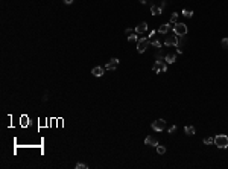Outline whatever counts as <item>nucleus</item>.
<instances>
[{
    "label": "nucleus",
    "instance_id": "nucleus-1",
    "mask_svg": "<svg viewBox=\"0 0 228 169\" xmlns=\"http://www.w3.org/2000/svg\"><path fill=\"white\" fill-rule=\"evenodd\" d=\"M213 143L217 146V148H221V149H227L228 148V136L225 134H217L213 140Z\"/></svg>",
    "mask_w": 228,
    "mask_h": 169
},
{
    "label": "nucleus",
    "instance_id": "nucleus-2",
    "mask_svg": "<svg viewBox=\"0 0 228 169\" xmlns=\"http://www.w3.org/2000/svg\"><path fill=\"white\" fill-rule=\"evenodd\" d=\"M187 26L184 24V23H175L173 24V34L175 35H178V37H184V35H187Z\"/></svg>",
    "mask_w": 228,
    "mask_h": 169
},
{
    "label": "nucleus",
    "instance_id": "nucleus-3",
    "mask_svg": "<svg viewBox=\"0 0 228 169\" xmlns=\"http://www.w3.org/2000/svg\"><path fill=\"white\" fill-rule=\"evenodd\" d=\"M149 44H151L149 38H140V40L137 41V52H138V53H143Z\"/></svg>",
    "mask_w": 228,
    "mask_h": 169
},
{
    "label": "nucleus",
    "instance_id": "nucleus-4",
    "mask_svg": "<svg viewBox=\"0 0 228 169\" xmlns=\"http://www.w3.org/2000/svg\"><path fill=\"white\" fill-rule=\"evenodd\" d=\"M164 44L166 46H175L177 47L178 46V35H169L167 34V37H166V40H164Z\"/></svg>",
    "mask_w": 228,
    "mask_h": 169
},
{
    "label": "nucleus",
    "instance_id": "nucleus-5",
    "mask_svg": "<svg viewBox=\"0 0 228 169\" xmlns=\"http://www.w3.org/2000/svg\"><path fill=\"white\" fill-rule=\"evenodd\" d=\"M151 127H152L154 131H163V130L166 128V120H164V119H158V120L152 122Z\"/></svg>",
    "mask_w": 228,
    "mask_h": 169
},
{
    "label": "nucleus",
    "instance_id": "nucleus-6",
    "mask_svg": "<svg viewBox=\"0 0 228 169\" xmlns=\"http://www.w3.org/2000/svg\"><path fill=\"white\" fill-rule=\"evenodd\" d=\"M119 63H120L119 58H111L108 63H107V66H105V69H107V70H116L117 66H119Z\"/></svg>",
    "mask_w": 228,
    "mask_h": 169
},
{
    "label": "nucleus",
    "instance_id": "nucleus-7",
    "mask_svg": "<svg viewBox=\"0 0 228 169\" xmlns=\"http://www.w3.org/2000/svg\"><path fill=\"white\" fill-rule=\"evenodd\" d=\"M103 72H105V67H100V66L91 69V73H93V76H96V78H100V76L103 75Z\"/></svg>",
    "mask_w": 228,
    "mask_h": 169
},
{
    "label": "nucleus",
    "instance_id": "nucleus-8",
    "mask_svg": "<svg viewBox=\"0 0 228 169\" xmlns=\"http://www.w3.org/2000/svg\"><path fill=\"white\" fill-rule=\"evenodd\" d=\"M170 28H172V23H164V24H161L160 28H158V34H163V35L169 34Z\"/></svg>",
    "mask_w": 228,
    "mask_h": 169
},
{
    "label": "nucleus",
    "instance_id": "nucleus-9",
    "mask_svg": "<svg viewBox=\"0 0 228 169\" xmlns=\"http://www.w3.org/2000/svg\"><path fill=\"white\" fill-rule=\"evenodd\" d=\"M145 145L146 146H157V145H158V140H157L155 137H152V136H147L145 139Z\"/></svg>",
    "mask_w": 228,
    "mask_h": 169
},
{
    "label": "nucleus",
    "instance_id": "nucleus-10",
    "mask_svg": "<svg viewBox=\"0 0 228 169\" xmlns=\"http://www.w3.org/2000/svg\"><path fill=\"white\" fill-rule=\"evenodd\" d=\"M164 61L167 64H173L177 61V53H166L164 55Z\"/></svg>",
    "mask_w": 228,
    "mask_h": 169
},
{
    "label": "nucleus",
    "instance_id": "nucleus-11",
    "mask_svg": "<svg viewBox=\"0 0 228 169\" xmlns=\"http://www.w3.org/2000/svg\"><path fill=\"white\" fill-rule=\"evenodd\" d=\"M147 31V23H138L137 26H135V32L137 34H143V32H146Z\"/></svg>",
    "mask_w": 228,
    "mask_h": 169
},
{
    "label": "nucleus",
    "instance_id": "nucleus-12",
    "mask_svg": "<svg viewBox=\"0 0 228 169\" xmlns=\"http://www.w3.org/2000/svg\"><path fill=\"white\" fill-rule=\"evenodd\" d=\"M163 11H161V8L160 6H155V5H151V14L152 15H160Z\"/></svg>",
    "mask_w": 228,
    "mask_h": 169
},
{
    "label": "nucleus",
    "instance_id": "nucleus-13",
    "mask_svg": "<svg viewBox=\"0 0 228 169\" xmlns=\"http://www.w3.org/2000/svg\"><path fill=\"white\" fill-rule=\"evenodd\" d=\"M184 132H186L187 136H195V132H196V130L193 128V127H190V125H187L186 128H184Z\"/></svg>",
    "mask_w": 228,
    "mask_h": 169
},
{
    "label": "nucleus",
    "instance_id": "nucleus-14",
    "mask_svg": "<svg viewBox=\"0 0 228 169\" xmlns=\"http://www.w3.org/2000/svg\"><path fill=\"white\" fill-rule=\"evenodd\" d=\"M182 15L187 17V19H190V17L193 15V11H190V9H187V8H184V9H182Z\"/></svg>",
    "mask_w": 228,
    "mask_h": 169
},
{
    "label": "nucleus",
    "instance_id": "nucleus-15",
    "mask_svg": "<svg viewBox=\"0 0 228 169\" xmlns=\"http://www.w3.org/2000/svg\"><path fill=\"white\" fill-rule=\"evenodd\" d=\"M170 23H172V24L178 23V12H173V14L170 15Z\"/></svg>",
    "mask_w": 228,
    "mask_h": 169
},
{
    "label": "nucleus",
    "instance_id": "nucleus-16",
    "mask_svg": "<svg viewBox=\"0 0 228 169\" xmlns=\"http://www.w3.org/2000/svg\"><path fill=\"white\" fill-rule=\"evenodd\" d=\"M128 41L129 43H134V41H138V37H137V34H131L129 37H128Z\"/></svg>",
    "mask_w": 228,
    "mask_h": 169
},
{
    "label": "nucleus",
    "instance_id": "nucleus-17",
    "mask_svg": "<svg viewBox=\"0 0 228 169\" xmlns=\"http://www.w3.org/2000/svg\"><path fill=\"white\" fill-rule=\"evenodd\" d=\"M157 153H158V154H164L166 153V148L161 146V145H157Z\"/></svg>",
    "mask_w": 228,
    "mask_h": 169
},
{
    "label": "nucleus",
    "instance_id": "nucleus-18",
    "mask_svg": "<svg viewBox=\"0 0 228 169\" xmlns=\"http://www.w3.org/2000/svg\"><path fill=\"white\" fill-rule=\"evenodd\" d=\"M213 140H214V137H205V139H204V143H205V145H212Z\"/></svg>",
    "mask_w": 228,
    "mask_h": 169
},
{
    "label": "nucleus",
    "instance_id": "nucleus-19",
    "mask_svg": "<svg viewBox=\"0 0 228 169\" xmlns=\"http://www.w3.org/2000/svg\"><path fill=\"white\" fill-rule=\"evenodd\" d=\"M20 122H21V125H23V127H26V125H28V116H21Z\"/></svg>",
    "mask_w": 228,
    "mask_h": 169
},
{
    "label": "nucleus",
    "instance_id": "nucleus-20",
    "mask_svg": "<svg viewBox=\"0 0 228 169\" xmlns=\"http://www.w3.org/2000/svg\"><path fill=\"white\" fill-rule=\"evenodd\" d=\"M76 169H87V168H88V166H87L85 163H76V166H75Z\"/></svg>",
    "mask_w": 228,
    "mask_h": 169
},
{
    "label": "nucleus",
    "instance_id": "nucleus-21",
    "mask_svg": "<svg viewBox=\"0 0 228 169\" xmlns=\"http://www.w3.org/2000/svg\"><path fill=\"white\" fill-rule=\"evenodd\" d=\"M221 46H222L224 49H228V38H224V40L221 41Z\"/></svg>",
    "mask_w": 228,
    "mask_h": 169
},
{
    "label": "nucleus",
    "instance_id": "nucleus-22",
    "mask_svg": "<svg viewBox=\"0 0 228 169\" xmlns=\"http://www.w3.org/2000/svg\"><path fill=\"white\" fill-rule=\"evenodd\" d=\"M175 131H177V127H175V125H172V127L169 128V134H173Z\"/></svg>",
    "mask_w": 228,
    "mask_h": 169
},
{
    "label": "nucleus",
    "instance_id": "nucleus-23",
    "mask_svg": "<svg viewBox=\"0 0 228 169\" xmlns=\"http://www.w3.org/2000/svg\"><path fill=\"white\" fill-rule=\"evenodd\" d=\"M64 3H66V5H72L73 0H64Z\"/></svg>",
    "mask_w": 228,
    "mask_h": 169
},
{
    "label": "nucleus",
    "instance_id": "nucleus-24",
    "mask_svg": "<svg viewBox=\"0 0 228 169\" xmlns=\"http://www.w3.org/2000/svg\"><path fill=\"white\" fill-rule=\"evenodd\" d=\"M125 34L126 35H131V29H125Z\"/></svg>",
    "mask_w": 228,
    "mask_h": 169
},
{
    "label": "nucleus",
    "instance_id": "nucleus-25",
    "mask_svg": "<svg viewBox=\"0 0 228 169\" xmlns=\"http://www.w3.org/2000/svg\"><path fill=\"white\" fill-rule=\"evenodd\" d=\"M140 3H142V5H146V3H147V0H140Z\"/></svg>",
    "mask_w": 228,
    "mask_h": 169
}]
</instances>
